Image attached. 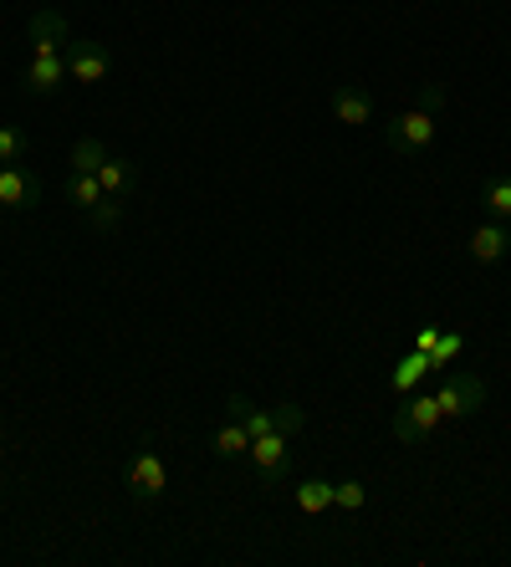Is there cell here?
Masks as SVG:
<instances>
[{
    "mask_svg": "<svg viewBox=\"0 0 511 567\" xmlns=\"http://www.w3.org/2000/svg\"><path fill=\"white\" fill-rule=\"evenodd\" d=\"M62 82H67V56L62 52L31 56V66H27V93L52 97V93H62Z\"/></svg>",
    "mask_w": 511,
    "mask_h": 567,
    "instance_id": "8fae6325",
    "label": "cell"
},
{
    "mask_svg": "<svg viewBox=\"0 0 511 567\" xmlns=\"http://www.w3.org/2000/svg\"><path fill=\"white\" fill-rule=\"evenodd\" d=\"M31 41H37V56L62 52L67 41H72V31H67V16L62 11H37V16H31Z\"/></svg>",
    "mask_w": 511,
    "mask_h": 567,
    "instance_id": "7c38bea8",
    "label": "cell"
},
{
    "mask_svg": "<svg viewBox=\"0 0 511 567\" xmlns=\"http://www.w3.org/2000/svg\"><path fill=\"white\" fill-rule=\"evenodd\" d=\"M420 107H425V113L446 107V87H440V82H425V87H420Z\"/></svg>",
    "mask_w": 511,
    "mask_h": 567,
    "instance_id": "cb8c5ba5",
    "label": "cell"
},
{
    "mask_svg": "<svg viewBox=\"0 0 511 567\" xmlns=\"http://www.w3.org/2000/svg\"><path fill=\"white\" fill-rule=\"evenodd\" d=\"M0 445H6V414H0Z\"/></svg>",
    "mask_w": 511,
    "mask_h": 567,
    "instance_id": "484cf974",
    "label": "cell"
},
{
    "mask_svg": "<svg viewBox=\"0 0 511 567\" xmlns=\"http://www.w3.org/2000/svg\"><path fill=\"white\" fill-rule=\"evenodd\" d=\"M292 440H297V435H282V430H272V435H256V440H251L246 461L256 465V475H262V481H287Z\"/></svg>",
    "mask_w": 511,
    "mask_h": 567,
    "instance_id": "52a82bcc",
    "label": "cell"
},
{
    "mask_svg": "<svg viewBox=\"0 0 511 567\" xmlns=\"http://www.w3.org/2000/svg\"><path fill=\"white\" fill-rule=\"evenodd\" d=\"M425 373H430V353H420V348H409V353L399 358V363H394V373H389L394 394H415Z\"/></svg>",
    "mask_w": 511,
    "mask_h": 567,
    "instance_id": "5bb4252c",
    "label": "cell"
},
{
    "mask_svg": "<svg viewBox=\"0 0 511 567\" xmlns=\"http://www.w3.org/2000/svg\"><path fill=\"white\" fill-rule=\"evenodd\" d=\"M328 107H333V118L348 123V128H368V123H374V97H368V87H358V82L333 87Z\"/></svg>",
    "mask_w": 511,
    "mask_h": 567,
    "instance_id": "9c48e42d",
    "label": "cell"
},
{
    "mask_svg": "<svg viewBox=\"0 0 511 567\" xmlns=\"http://www.w3.org/2000/svg\"><path fill=\"white\" fill-rule=\"evenodd\" d=\"M225 414H236L241 424H246V435H272V430H282V435H302V424H307V414H302V404H272V410H256L246 394H231L225 399Z\"/></svg>",
    "mask_w": 511,
    "mask_h": 567,
    "instance_id": "6da1fadb",
    "label": "cell"
},
{
    "mask_svg": "<svg viewBox=\"0 0 511 567\" xmlns=\"http://www.w3.org/2000/svg\"><path fill=\"white\" fill-rule=\"evenodd\" d=\"M384 138H389L394 154H405V158L430 154V144H435V113H425V107L394 113V118H384Z\"/></svg>",
    "mask_w": 511,
    "mask_h": 567,
    "instance_id": "3957f363",
    "label": "cell"
},
{
    "mask_svg": "<svg viewBox=\"0 0 511 567\" xmlns=\"http://www.w3.org/2000/svg\"><path fill=\"white\" fill-rule=\"evenodd\" d=\"M466 251H471V261H481V266H501L511 256V230L501 220L476 225L471 240H466Z\"/></svg>",
    "mask_w": 511,
    "mask_h": 567,
    "instance_id": "30bf717a",
    "label": "cell"
},
{
    "mask_svg": "<svg viewBox=\"0 0 511 567\" xmlns=\"http://www.w3.org/2000/svg\"><path fill=\"white\" fill-rule=\"evenodd\" d=\"M123 491H129L133 502L154 506L159 496L170 491V461H164V455H159L154 445L133 450V455H129V465H123Z\"/></svg>",
    "mask_w": 511,
    "mask_h": 567,
    "instance_id": "7a4b0ae2",
    "label": "cell"
},
{
    "mask_svg": "<svg viewBox=\"0 0 511 567\" xmlns=\"http://www.w3.org/2000/svg\"><path fill=\"white\" fill-rule=\"evenodd\" d=\"M211 450H215V461H241L251 450V435H246V424L236 420V414H225V424L211 435Z\"/></svg>",
    "mask_w": 511,
    "mask_h": 567,
    "instance_id": "4fadbf2b",
    "label": "cell"
},
{
    "mask_svg": "<svg viewBox=\"0 0 511 567\" xmlns=\"http://www.w3.org/2000/svg\"><path fill=\"white\" fill-rule=\"evenodd\" d=\"M435 404L446 420H471V414L486 410V383L476 373H446L435 383Z\"/></svg>",
    "mask_w": 511,
    "mask_h": 567,
    "instance_id": "277c9868",
    "label": "cell"
},
{
    "mask_svg": "<svg viewBox=\"0 0 511 567\" xmlns=\"http://www.w3.org/2000/svg\"><path fill=\"white\" fill-rule=\"evenodd\" d=\"M41 179L31 169H21V164H0V205L6 210H37L41 205Z\"/></svg>",
    "mask_w": 511,
    "mask_h": 567,
    "instance_id": "ba28073f",
    "label": "cell"
},
{
    "mask_svg": "<svg viewBox=\"0 0 511 567\" xmlns=\"http://www.w3.org/2000/svg\"><path fill=\"white\" fill-rule=\"evenodd\" d=\"M481 205H486V215H491V220H501V225L511 220V174H497V179H486Z\"/></svg>",
    "mask_w": 511,
    "mask_h": 567,
    "instance_id": "e0dca14e",
    "label": "cell"
},
{
    "mask_svg": "<svg viewBox=\"0 0 511 567\" xmlns=\"http://www.w3.org/2000/svg\"><path fill=\"white\" fill-rule=\"evenodd\" d=\"M82 220H88L92 230H103V236H108V230H119V220H123V205H119V199H113V195H108V199H98V205H92V210L82 215Z\"/></svg>",
    "mask_w": 511,
    "mask_h": 567,
    "instance_id": "44dd1931",
    "label": "cell"
},
{
    "mask_svg": "<svg viewBox=\"0 0 511 567\" xmlns=\"http://www.w3.org/2000/svg\"><path fill=\"white\" fill-rule=\"evenodd\" d=\"M67 199L88 215L92 205H98V199H108V195H103V185H98V174H72V179H67Z\"/></svg>",
    "mask_w": 511,
    "mask_h": 567,
    "instance_id": "d6986e66",
    "label": "cell"
},
{
    "mask_svg": "<svg viewBox=\"0 0 511 567\" xmlns=\"http://www.w3.org/2000/svg\"><path fill=\"white\" fill-rule=\"evenodd\" d=\"M27 154V133L21 128H0V164H16Z\"/></svg>",
    "mask_w": 511,
    "mask_h": 567,
    "instance_id": "603a6c76",
    "label": "cell"
},
{
    "mask_svg": "<svg viewBox=\"0 0 511 567\" xmlns=\"http://www.w3.org/2000/svg\"><path fill=\"white\" fill-rule=\"evenodd\" d=\"M364 502H368L364 481H343V486L333 491V506H338V512H364Z\"/></svg>",
    "mask_w": 511,
    "mask_h": 567,
    "instance_id": "7402d4cb",
    "label": "cell"
},
{
    "mask_svg": "<svg viewBox=\"0 0 511 567\" xmlns=\"http://www.w3.org/2000/svg\"><path fill=\"white\" fill-rule=\"evenodd\" d=\"M333 481H323V475H313V481H302L297 486V512L302 516H323V512H333Z\"/></svg>",
    "mask_w": 511,
    "mask_h": 567,
    "instance_id": "9a60e30c",
    "label": "cell"
},
{
    "mask_svg": "<svg viewBox=\"0 0 511 567\" xmlns=\"http://www.w3.org/2000/svg\"><path fill=\"white\" fill-rule=\"evenodd\" d=\"M139 179V169H133V158H113L108 154V164L98 169V185H103V195H113V199H123V189Z\"/></svg>",
    "mask_w": 511,
    "mask_h": 567,
    "instance_id": "2e32d148",
    "label": "cell"
},
{
    "mask_svg": "<svg viewBox=\"0 0 511 567\" xmlns=\"http://www.w3.org/2000/svg\"><path fill=\"white\" fill-rule=\"evenodd\" d=\"M62 56H67V78L88 82V87L108 82V72H113V47L108 41H67Z\"/></svg>",
    "mask_w": 511,
    "mask_h": 567,
    "instance_id": "8992f818",
    "label": "cell"
},
{
    "mask_svg": "<svg viewBox=\"0 0 511 567\" xmlns=\"http://www.w3.org/2000/svg\"><path fill=\"white\" fill-rule=\"evenodd\" d=\"M460 353H466V338H460V332H446V328H440V338H435V348H430V373H446Z\"/></svg>",
    "mask_w": 511,
    "mask_h": 567,
    "instance_id": "ffe728a7",
    "label": "cell"
},
{
    "mask_svg": "<svg viewBox=\"0 0 511 567\" xmlns=\"http://www.w3.org/2000/svg\"><path fill=\"white\" fill-rule=\"evenodd\" d=\"M446 424V414H440V404H435V394H415V399H405L399 410H394V440L399 445H420V440H430L435 430Z\"/></svg>",
    "mask_w": 511,
    "mask_h": 567,
    "instance_id": "5b68a950",
    "label": "cell"
},
{
    "mask_svg": "<svg viewBox=\"0 0 511 567\" xmlns=\"http://www.w3.org/2000/svg\"><path fill=\"white\" fill-rule=\"evenodd\" d=\"M67 164H72V174H98L108 164V144H103V138H78Z\"/></svg>",
    "mask_w": 511,
    "mask_h": 567,
    "instance_id": "ac0fdd59",
    "label": "cell"
},
{
    "mask_svg": "<svg viewBox=\"0 0 511 567\" xmlns=\"http://www.w3.org/2000/svg\"><path fill=\"white\" fill-rule=\"evenodd\" d=\"M435 338H440V328H420V332H415V348H420V353H430Z\"/></svg>",
    "mask_w": 511,
    "mask_h": 567,
    "instance_id": "d4e9b609",
    "label": "cell"
}]
</instances>
